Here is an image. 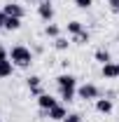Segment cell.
Listing matches in <instances>:
<instances>
[{"label": "cell", "mask_w": 119, "mask_h": 122, "mask_svg": "<svg viewBox=\"0 0 119 122\" xmlns=\"http://www.w3.org/2000/svg\"><path fill=\"white\" fill-rule=\"evenodd\" d=\"M9 61L14 66H19V68H26V66L33 63V52H30L28 47H23V45H16L9 52Z\"/></svg>", "instance_id": "1"}, {"label": "cell", "mask_w": 119, "mask_h": 122, "mask_svg": "<svg viewBox=\"0 0 119 122\" xmlns=\"http://www.w3.org/2000/svg\"><path fill=\"white\" fill-rule=\"evenodd\" d=\"M98 94H101L98 87H96V85H91V82L79 85V87H77V96H79V99H84V101H96V99H98Z\"/></svg>", "instance_id": "2"}, {"label": "cell", "mask_w": 119, "mask_h": 122, "mask_svg": "<svg viewBox=\"0 0 119 122\" xmlns=\"http://www.w3.org/2000/svg\"><path fill=\"white\" fill-rule=\"evenodd\" d=\"M37 14H40V19H45V21H51L54 19V7H51L49 0H40L37 2Z\"/></svg>", "instance_id": "3"}, {"label": "cell", "mask_w": 119, "mask_h": 122, "mask_svg": "<svg viewBox=\"0 0 119 122\" xmlns=\"http://www.w3.org/2000/svg\"><path fill=\"white\" fill-rule=\"evenodd\" d=\"M59 82V89H77V77L70 75V73H63V75L56 77Z\"/></svg>", "instance_id": "4"}, {"label": "cell", "mask_w": 119, "mask_h": 122, "mask_svg": "<svg viewBox=\"0 0 119 122\" xmlns=\"http://www.w3.org/2000/svg\"><path fill=\"white\" fill-rule=\"evenodd\" d=\"M47 115H49V120H54V122H63L65 117H68V110H65V106L56 103L51 110H47Z\"/></svg>", "instance_id": "5"}, {"label": "cell", "mask_w": 119, "mask_h": 122, "mask_svg": "<svg viewBox=\"0 0 119 122\" xmlns=\"http://www.w3.org/2000/svg\"><path fill=\"white\" fill-rule=\"evenodd\" d=\"M103 77H107V80H117L119 77V63H114V61H110V63H103Z\"/></svg>", "instance_id": "6"}, {"label": "cell", "mask_w": 119, "mask_h": 122, "mask_svg": "<svg viewBox=\"0 0 119 122\" xmlns=\"http://www.w3.org/2000/svg\"><path fill=\"white\" fill-rule=\"evenodd\" d=\"M56 103H59V101H56L51 94H40V96H37V106L42 108V110H51Z\"/></svg>", "instance_id": "7"}, {"label": "cell", "mask_w": 119, "mask_h": 122, "mask_svg": "<svg viewBox=\"0 0 119 122\" xmlns=\"http://www.w3.org/2000/svg\"><path fill=\"white\" fill-rule=\"evenodd\" d=\"M2 12L7 16H19V19H23V7L16 5V2H7V5L2 7Z\"/></svg>", "instance_id": "8"}, {"label": "cell", "mask_w": 119, "mask_h": 122, "mask_svg": "<svg viewBox=\"0 0 119 122\" xmlns=\"http://www.w3.org/2000/svg\"><path fill=\"white\" fill-rule=\"evenodd\" d=\"M112 108H114V103H112L110 99H96V110H98V113L110 115V113H112Z\"/></svg>", "instance_id": "9"}, {"label": "cell", "mask_w": 119, "mask_h": 122, "mask_svg": "<svg viewBox=\"0 0 119 122\" xmlns=\"http://www.w3.org/2000/svg\"><path fill=\"white\" fill-rule=\"evenodd\" d=\"M2 28H7V30H19V28H21V19H19V16H7Z\"/></svg>", "instance_id": "10"}, {"label": "cell", "mask_w": 119, "mask_h": 122, "mask_svg": "<svg viewBox=\"0 0 119 122\" xmlns=\"http://www.w3.org/2000/svg\"><path fill=\"white\" fill-rule=\"evenodd\" d=\"M45 35H47V38H54V40H56V38L61 35V28L56 26V24H47V26H45Z\"/></svg>", "instance_id": "11"}, {"label": "cell", "mask_w": 119, "mask_h": 122, "mask_svg": "<svg viewBox=\"0 0 119 122\" xmlns=\"http://www.w3.org/2000/svg\"><path fill=\"white\" fill-rule=\"evenodd\" d=\"M12 68H14V63L7 59V61H0V77H7L12 75Z\"/></svg>", "instance_id": "12"}, {"label": "cell", "mask_w": 119, "mask_h": 122, "mask_svg": "<svg viewBox=\"0 0 119 122\" xmlns=\"http://www.w3.org/2000/svg\"><path fill=\"white\" fill-rule=\"evenodd\" d=\"M93 56H96V61H101V63H110V52L103 49V47H101V49H96V54H93Z\"/></svg>", "instance_id": "13"}, {"label": "cell", "mask_w": 119, "mask_h": 122, "mask_svg": "<svg viewBox=\"0 0 119 122\" xmlns=\"http://www.w3.org/2000/svg\"><path fill=\"white\" fill-rule=\"evenodd\" d=\"M82 30H84V26H82V21H70V24H68V33H70V35H77V33H82Z\"/></svg>", "instance_id": "14"}, {"label": "cell", "mask_w": 119, "mask_h": 122, "mask_svg": "<svg viewBox=\"0 0 119 122\" xmlns=\"http://www.w3.org/2000/svg\"><path fill=\"white\" fill-rule=\"evenodd\" d=\"M68 45H70V42H68V38H56V40H54V47H56V49H59V52H63V49H68Z\"/></svg>", "instance_id": "15"}, {"label": "cell", "mask_w": 119, "mask_h": 122, "mask_svg": "<svg viewBox=\"0 0 119 122\" xmlns=\"http://www.w3.org/2000/svg\"><path fill=\"white\" fill-rule=\"evenodd\" d=\"M75 42H77V45H87V42H89V30L77 33V35H75Z\"/></svg>", "instance_id": "16"}, {"label": "cell", "mask_w": 119, "mask_h": 122, "mask_svg": "<svg viewBox=\"0 0 119 122\" xmlns=\"http://www.w3.org/2000/svg\"><path fill=\"white\" fill-rule=\"evenodd\" d=\"M77 96V89H61V99L63 101H73Z\"/></svg>", "instance_id": "17"}, {"label": "cell", "mask_w": 119, "mask_h": 122, "mask_svg": "<svg viewBox=\"0 0 119 122\" xmlns=\"http://www.w3.org/2000/svg\"><path fill=\"white\" fill-rule=\"evenodd\" d=\"M40 82H42L40 75H30L28 77V87H30V89H33V87H40Z\"/></svg>", "instance_id": "18"}, {"label": "cell", "mask_w": 119, "mask_h": 122, "mask_svg": "<svg viewBox=\"0 0 119 122\" xmlns=\"http://www.w3.org/2000/svg\"><path fill=\"white\" fill-rule=\"evenodd\" d=\"M75 5H77L79 10H89L91 5H93V0H75Z\"/></svg>", "instance_id": "19"}, {"label": "cell", "mask_w": 119, "mask_h": 122, "mask_svg": "<svg viewBox=\"0 0 119 122\" xmlns=\"http://www.w3.org/2000/svg\"><path fill=\"white\" fill-rule=\"evenodd\" d=\"M63 122H82V115H79V113H68V117Z\"/></svg>", "instance_id": "20"}, {"label": "cell", "mask_w": 119, "mask_h": 122, "mask_svg": "<svg viewBox=\"0 0 119 122\" xmlns=\"http://www.w3.org/2000/svg\"><path fill=\"white\" fill-rule=\"evenodd\" d=\"M7 59H9V52H7L5 47L0 45V61H7Z\"/></svg>", "instance_id": "21"}, {"label": "cell", "mask_w": 119, "mask_h": 122, "mask_svg": "<svg viewBox=\"0 0 119 122\" xmlns=\"http://www.w3.org/2000/svg\"><path fill=\"white\" fill-rule=\"evenodd\" d=\"M107 5H110L112 12H119V0H107Z\"/></svg>", "instance_id": "22"}, {"label": "cell", "mask_w": 119, "mask_h": 122, "mask_svg": "<svg viewBox=\"0 0 119 122\" xmlns=\"http://www.w3.org/2000/svg\"><path fill=\"white\" fill-rule=\"evenodd\" d=\"M30 94H35V96H40V94H45V92H42V87H33V89H30Z\"/></svg>", "instance_id": "23"}, {"label": "cell", "mask_w": 119, "mask_h": 122, "mask_svg": "<svg viewBox=\"0 0 119 122\" xmlns=\"http://www.w3.org/2000/svg\"><path fill=\"white\" fill-rule=\"evenodd\" d=\"M28 2H37V0H28Z\"/></svg>", "instance_id": "24"}, {"label": "cell", "mask_w": 119, "mask_h": 122, "mask_svg": "<svg viewBox=\"0 0 119 122\" xmlns=\"http://www.w3.org/2000/svg\"><path fill=\"white\" fill-rule=\"evenodd\" d=\"M117 38H119V33H117Z\"/></svg>", "instance_id": "25"}, {"label": "cell", "mask_w": 119, "mask_h": 122, "mask_svg": "<svg viewBox=\"0 0 119 122\" xmlns=\"http://www.w3.org/2000/svg\"><path fill=\"white\" fill-rule=\"evenodd\" d=\"M0 28H2V26H0Z\"/></svg>", "instance_id": "26"}, {"label": "cell", "mask_w": 119, "mask_h": 122, "mask_svg": "<svg viewBox=\"0 0 119 122\" xmlns=\"http://www.w3.org/2000/svg\"><path fill=\"white\" fill-rule=\"evenodd\" d=\"M49 2H51V0H49Z\"/></svg>", "instance_id": "27"}, {"label": "cell", "mask_w": 119, "mask_h": 122, "mask_svg": "<svg viewBox=\"0 0 119 122\" xmlns=\"http://www.w3.org/2000/svg\"><path fill=\"white\" fill-rule=\"evenodd\" d=\"M0 122H2V120H0Z\"/></svg>", "instance_id": "28"}]
</instances>
